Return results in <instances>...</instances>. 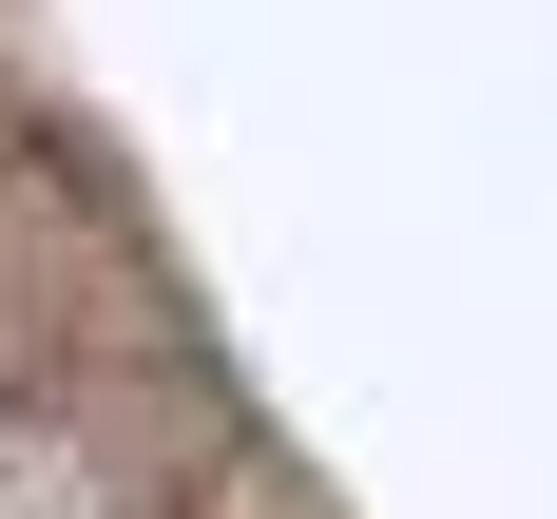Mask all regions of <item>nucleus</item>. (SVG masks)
<instances>
[{"label":"nucleus","instance_id":"f257e3e1","mask_svg":"<svg viewBox=\"0 0 557 519\" xmlns=\"http://www.w3.org/2000/svg\"><path fill=\"white\" fill-rule=\"evenodd\" d=\"M0 519H193V501L115 385H0Z\"/></svg>","mask_w":557,"mask_h":519}]
</instances>
